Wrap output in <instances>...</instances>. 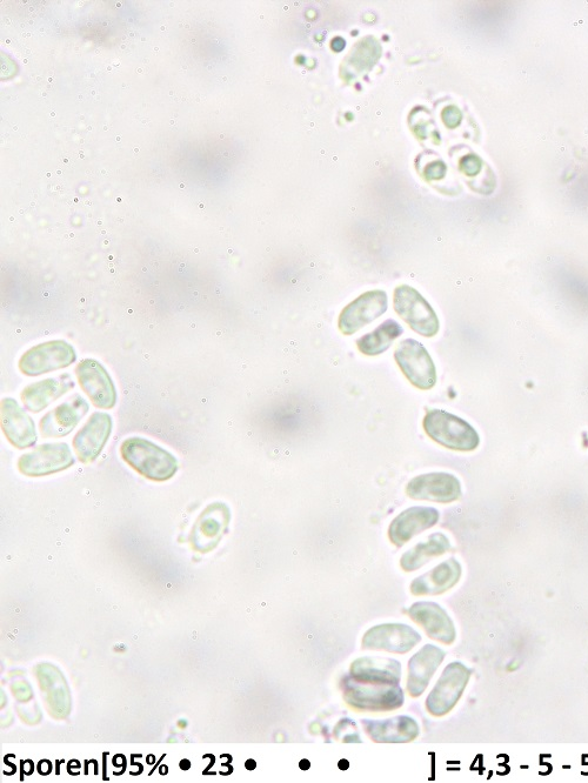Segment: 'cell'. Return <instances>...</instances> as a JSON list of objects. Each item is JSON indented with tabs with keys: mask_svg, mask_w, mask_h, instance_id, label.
I'll return each mask as SVG.
<instances>
[{
	"mask_svg": "<svg viewBox=\"0 0 588 783\" xmlns=\"http://www.w3.org/2000/svg\"><path fill=\"white\" fill-rule=\"evenodd\" d=\"M120 455L133 471L157 483L172 479L178 472L175 455L144 438L126 439L120 446Z\"/></svg>",
	"mask_w": 588,
	"mask_h": 783,
	"instance_id": "1",
	"label": "cell"
},
{
	"mask_svg": "<svg viewBox=\"0 0 588 783\" xmlns=\"http://www.w3.org/2000/svg\"><path fill=\"white\" fill-rule=\"evenodd\" d=\"M346 704L359 712H391L403 707L405 698L399 685L370 684L345 675L342 680Z\"/></svg>",
	"mask_w": 588,
	"mask_h": 783,
	"instance_id": "2",
	"label": "cell"
},
{
	"mask_svg": "<svg viewBox=\"0 0 588 783\" xmlns=\"http://www.w3.org/2000/svg\"><path fill=\"white\" fill-rule=\"evenodd\" d=\"M423 426L434 443L452 451L472 452L480 444L478 432L466 420L443 410L427 412Z\"/></svg>",
	"mask_w": 588,
	"mask_h": 783,
	"instance_id": "3",
	"label": "cell"
},
{
	"mask_svg": "<svg viewBox=\"0 0 588 783\" xmlns=\"http://www.w3.org/2000/svg\"><path fill=\"white\" fill-rule=\"evenodd\" d=\"M393 306L414 332L426 338L437 336L440 329L437 313L416 289L407 285L397 287Z\"/></svg>",
	"mask_w": 588,
	"mask_h": 783,
	"instance_id": "4",
	"label": "cell"
},
{
	"mask_svg": "<svg viewBox=\"0 0 588 783\" xmlns=\"http://www.w3.org/2000/svg\"><path fill=\"white\" fill-rule=\"evenodd\" d=\"M77 360V353L64 340H52L30 348L19 360V370L25 376L38 377L42 374L63 370Z\"/></svg>",
	"mask_w": 588,
	"mask_h": 783,
	"instance_id": "5",
	"label": "cell"
},
{
	"mask_svg": "<svg viewBox=\"0 0 588 783\" xmlns=\"http://www.w3.org/2000/svg\"><path fill=\"white\" fill-rule=\"evenodd\" d=\"M400 370L413 386L429 391L437 384V368L429 351L419 341L403 340L394 352Z\"/></svg>",
	"mask_w": 588,
	"mask_h": 783,
	"instance_id": "6",
	"label": "cell"
},
{
	"mask_svg": "<svg viewBox=\"0 0 588 783\" xmlns=\"http://www.w3.org/2000/svg\"><path fill=\"white\" fill-rule=\"evenodd\" d=\"M471 677V671L461 662H452L444 669L436 687L427 696L426 708L433 716L449 714L463 695Z\"/></svg>",
	"mask_w": 588,
	"mask_h": 783,
	"instance_id": "7",
	"label": "cell"
},
{
	"mask_svg": "<svg viewBox=\"0 0 588 783\" xmlns=\"http://www.w3.org/2000/svg\"><path fill=\"white\" fill-rule=\"evenodd\" d=\"M75 465L71 448L65 443L44 444L18 460V470L25 477L39 478L68 470Z\"/></svg>",
	"mask_w": 588,
	"mask_h": 783,
	"instance_id": "8",
	"label": "cell"
},
{
	"mask_svg": "<svg viewBox=\"0 0 588 783\" xmlns=\"http://www.w3.org/2000/svg\"><path fill=\"white\" fill-rule=\"evenodd\" d=\"M76 376L93 406L111 410L117 404V390L105 367L95 359H84L76 367Z\"/></svg>",
	"mask_w": 588,
	"mask_h": 783,
	"instance_id": "9",
	"label": "cell"
},
{
	"mask_svg": "<svg viewBox=\"0 0 588 783\" xmlns=\"http://www.w3.org/2000/svg\"><path fill=\"white\" fill-rule=\"evenodd\" d=\"M389 307L385 291H369L347 305L339 317V330L345 336H352L363 327L382 317Z\"/></svg>",
	"mask_w": 588,
	"mask_h": 783,
	"instance_id": "10",
	"label": "cell"
},
{
	"mask_svg": "<svg viewBox=\"0 0 588 783\" xmlns=\"http://www.w3.org/2000/svg\"><path fill=\"white\" fill-rule=\"evenodd\" d=\"M406 494L414 500L451 504L460 499L461 484L456 475L436 472L418 475L406 486Z\"/></svg>",
	"mask_w": 588,
	"mask_h": 783,
	"instance_id": "11",
	"label": "cell"
},
{
	"mask_svg": "<svg viewBox=\"0 0 588 783\" xmlns=\"http://www.w3.org/2000/svg\"><path fill=\"white\" fill-rule=\"evenodd\" d=\"M422 637L413 628L403 624L379 625L369 629L363 638V649L406 654L412 651Z\"/></svg>",
	"mask_w": 588,
	"mask_h": 783,
	"instance_id": "12",
	"label": "cell"
},
{
	"mask_svg": "<svg viewBox=\"0 0 588 783\" xmlns=\"http://www.w3.org/2000/svg\"><path fill=\"white\" fill-rule=\"evenodd\" d=\"M112 418L108 413L96 412L90 417L76 437L72 446L80 463L91 464L97 460L103 448L110 439Z\"/></svg>",
	"mask_w": 588,
	"mask_h": 783,
	"instance_id": "13",
	"label": "cell"
},
{
	"mask_svg": "<svg viewBox=\"0 0 588 783\" xmlns=\"http://www.w3.org/2000/svg\"><path fill=\"white\" fill-rule=\"evenodd\" d=\"M86 400L75 394L40 420L39 428L44 438H63L69 435L89 412Z\"/></svg>",
	"mask_w": 588,
	"mask_h": 783,
	"instance_id": "14",
	"label": "cell"
},
{
	"mask_svg": "<svg viewBox=\"0 0 588 783\" xmlns=\"http://www.w3.org/2000/svg\"><path fill=\"white\" fill-rule=\"evenodd\" d=\"M410 618L433 640L450 646L456 641L457 632L450 615L436 602H416L409 609Z\"/></svg>",
	"mask_w": 588,
	"mask_h": 783,
	"instance_id": "15",
	"label": "cell"
},
{
	"mask_svg": "<svg viewBox=\"0 0 588 783\" xmlns=\"http://www.w3.org/2000/svg\"><path fill=\"white\" fill-rule=\"evenodd\" d=\"M440 513L433 507L416 506L400 513L391 522L389 538L393 545L403 547L407 542L436 526Z\"/></svg>",
	"mask_w": 588,
	"mask_h": 783,
	"instance_id": "16",
	"label": "cell"
},
{
	"mask_svg": "<svg viewBox=\"0 0 588 783\" xmlns=\"http://www.w3.org/2000/svg\"><path fill=\"white\" fill-rule=\"evenodd\" d=\"M2 430L12 446L18 450H25L37 443V431L35 423L23 408H20L16 400L5 398L2 400Z\"/></svg>",
	"mask_w": 588,
	"mask_h": 783,
	"instance_id": "17",
	"label": "cell"
},
{
	"mask_svg": "<svg viewBox=\"0 0 588 783\" xmlns=\"http://www.w3.org/2000/svg\"><path fill=\"white\" fill-rule=\"evenodd\" d=\"M367 735L379 744H405L416 740L420 729L410 716L400 715L387 720H363Z\"/></svg>",
	"mask_w": 588,
	"mask_h": 783,
	"instance_id": "18",
	"label": "cell"
},
{
	"mask_svg": "<svg viewBox=\"0 0 588 783\" xmlns=\"http://www.w3.org/2000/svg\"><path fill=\"white\" fill-rule=\"evenodd\" d=\"M445 652L433 645H426L413 655L409 662L407 692L412 698H419L426 691L434 673L445 659Z\"/></svg>",
	"mask_w": 588,
	"mask_h": 783,
	"instance_id": "19",
	"label": "cell"
},
{
	"mask_svg": "<svg viewBox=\"0 0 588 783\" xmlns=\"http://www.w3.org/2000/svg\"><path fill=\"white\" fill-rule=\"evenodd\" d=\"M73 388H75V383L69 374L38 381V383L24 388L22 392L23 404L26 410L40 413Z\"/></svg>",
	"mask_w": 588,
	"mask_h": 783,
	"instance_id": "20",
	"label": "cell"
},
{
	"mask_svg": "<svg viewBox=\"0 0 588 783\" xmlns=\"http://www.w3.org/2000/svg\"><path fill=\"white\" fill-rule=\"evenodd\" d=\"M350 675L354 680L370 684L399 685L402 665L390 658L365 657L353 661Z\"/></svg>",
	"mask_w": 588,
	"mask_h": 783,
	"instance_id": "21",
	"label": "cell"
},
{
	"mask_svg": "<svg viewBox=\"0 0 588 783\" xmlns=\"http://www.w3.org/2000/svg\"><path fill=\"white\" fill-rule=\"evenodd\" d=\"M461 565L456 559L441 562L432 571L414 579L411 584V593L416 597L424 595H440L456 586L461 577Z\"/></svg>",
	"mask_w": 588,
	"mask_h": 783,
	"instance_id": "22",
	"label": "cell"
},
{
	"mask_svg": "<svg viewBox=\"0 0 588 783\" xmlns=\"http://www.w3.org/2000/svg\"><path fill=\"white\" fill-rule=\"evenodd\" d=\"M450 550L449 538L443 533H434L429 539L407 551L400 560V566L405 572H416L433 558L441 557Z\"/></svg>",
	"mask_w": 588,
	"mask_h": 783,
	"instance_id": "23",
	"label": "cell"
},
{
	"mask_svg": "<svg viewBox=\"0 0 588 783\" xmlns=\"http://www.w3.org/2000/svg\"><path fill=\"white\" fill-rule=\"evenodd\" d=\"M403 333V327L396 320L389 319L378 326V329L358 339L357 346L359 351L365 354V356H380V354L389 350L393 341L402 336Z\"/></svg>",
	"mask_w": 588,
	"mask_h": 783,
	"instance_id": "24",
	"label": "cell"
},
{
	"mask_svg": "<svg viewBox=\"0 0 588 783\" xmlns=\"http://www.w3.org/2000/svg\"><path fill=\"white\" fill-rule=\"evenodd\" d=\"M230 517V508L223 503L207 506L197 522L198 538L200 540H215L223 532L227 522L230 521Z\"/></svg>",
	"mask_w": 588,
	"mask_h": 783,
	"instance_id": "25",
	"label": "cell"
},
{
	"mask_svg": "<svg viewBox=\"0 0 588 783\" xmlns=\"http://www.w3.org/2000/svg\"><path fill=\"white\" fill-rule=\"evenodd\" d=\"M481 165H483L481 160L474 156L466 157L460 163L461 170L470 177L477 176L481 170Z\"/></svg>",
	"mask_w": 588,
	"mask_h": 783,
	"instance_id": "26",
	"label": "cell"
},
{
	"mask_svg": "<svg viewBox=\"0 0 588 783\" xmlns=\"http://www.w3.org/2000/svg\"><path fill=\"white\" fill-rule=\"evenodd\" d=\"M443 117L447 126L454 127L460 123L461 113L456 107H449L444 111Z\"/></svg>",
	"mask_w": 588,
	"mask_h": 783,
	"instance_id": "27",
	"label": "cell"
},
{
	"mask_svg": "<svg viewBox=\"0 0 588 783\" xmlns=\"http://www.w3.org/2000/svg\"><path fill=\"white\" fill-rule=\"evenodd\" d=\"M445 172H446V167L444 164L434 163L431 166H429V169H427L426 176L427 179L430 180L440 179L444 177Z\"/></svg>",
	"mask_w": 588,
	"mask_h": 783,
	"instance_id": "28",
	"label": "cell"
},
{
	"mask_svg": "<svg viewBox=\"0 0 588 783\" xmlns=\"http://www.w3.org/2000/svg\"><path fill=\"white\" fill-rule=\"evenodd\" d=\"M22 767H23V774L31 775L33 773V769H35V765H33V762L31 760L22 761Z\"/></svg>",
	"mask_w": 588,
	"mask_h": 783,
	"instance_id": "29",
	"label": "cell"
},
{
	"mask_svg": "<svg viewBox=\"0 0 588 783\" xmlns=\"http://www.w3.org/2000/svg\"><path fill=\"white\" fill-rule=\"evenodd\" d=\"M45 761H40L38 765V771L42 775H48L52 772V765L50 764L48 767L44 766Z\"/></svg>",
	"mask_w": 588,
	"mask_h": 783,
	"instance_id": "30",
	"label": "cell"
},
{
	"mask_svg": "<svg viewBox=\"0 0 588 783\" xmlns=\"http://www.w3.org/2000/svg\"><path fill=\"white\" fill-rule=\"evenodd\" d=\"M179 766H180V768L183 769V771H189V769L191 768V761L187 760V759H184V760L180 761Z\"/></svg>",
	"mask_w": 588,
	"mask_h": 783,
	"instance_id": "31",
	"label": "cell"
},
{
	"mask_svg": "<svg viewBox=\"0 0 588 783\" xmlns=\"http://www.w3.org/2000/svg\"><path fill=\"white\" fill-rule=\"evenodd\" d=\"M245 766H246L247 769H251V771H253V769H255L257 767V764H256V761L249 760V761H246Z\"/></svg>",
	"mask_w": 588,
	"mask_h": 783,
	"instance_id": "32",
	"label": "cell"
}]
</instances>
